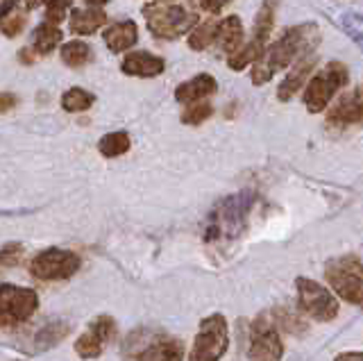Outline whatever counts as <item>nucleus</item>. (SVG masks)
Instances as JSON below:
<instances>
[{
    "label": "nucleus",
    "instance_id": "nucleus-31",
    "mask_svg": "<svg viewBox=\"0 0 363 361\" xmlns=\"http://www.w3.org/2000/svg\"><path fill=\"white\" fill-rule=\"evenodd\" d=\"M21 257H23V248L21 245H5L3 248V266H14L21 262Z\"/></svg>",
    "mask_w": 363,
    "mask_h": 361
},
{
    "label": "nucleus",
    "instance_id": "nucleus-25",
    "mask_svg": "<svg viewBox=\"0 0 363 361\" xmlns=\"http://www.w3.org/2000/svg\"><path fill=\"white\" fill-rule=\"evenodd\" d=\"M91 60V50L86 43L82 41H71V43H64L62 46V62L73 66V69H77V66H82Z\"/></svg>",
    "mask_w": 363,
    "mask_h": 361
},
{
    "label": "nucleus",
    "instance_id": "nucleus-33",
    "mask_svg": "<svg viewBox=\"0 0 363 361\" xmlns=\"http://www.w3.org/2000/svg\"><path fill=\"white\" fill-rule=\"evenodd\" d=\"M334 361H363V352H343V355H338Z\"/></svg>",
    "mask_w": 363,
    "mask_h": 361
},
{
    "label": "nucleus",
    "instance_id": "nucleus-8",
    "mask_svg": "<svg viewBox=\"0 0 363 361\" xmlns=\"http://www.w3.org/2000/svg\"><path fill=\"white\" fill-rule=\"evenodd\" d=\"M298 302L300 309L311 316V318L320 321V323H329L338 316V300L329 289H325L323 284H318L315 279H306V277H298Z\"/></svg>",
    "mask_w": 363,
    "mask_h": 361
},
{
    "label": "nucleus",
    "instance_id": "nucleus-32",
    "mask_svg": "<svg viewBox=\"0 0 363 361\" xmlns=\"http://www.w3.org/2000/svg\"><path fill=\"white\" fill-rule=\"evenodd\" d=\"M232 0H200V7L204 12H220L225 5H230Z\"/></svg>",
    "mask_w": 363,
    "mask_h": 361
},
{
    "label": "nucleus",
    "instance_id": "nucleus-9",
    "mask_svg": "<svg viewBox=\"0 0 363 361\" xmlns=\"http://www.w3.org/2000/svg\"><path fill=\"white\" fill-rule=\"evenodd\" d=\"M37 307L39 296L32 289L3 284V291H0V323H3L5 330L30 321Z\"/></svg>",
    "mask_w": 363,
    "mask_h": 361
},
{
    "label": "nucleus",
    "instance_id": "nucleus-14",
    "mask_svg": "<svg viewBox=\"0 0 363 361\" xmlns=\"http://www.w3.org/2000/svg\"><path fill=\"white\" fill-rule=\"evenodd\" d=\"M315 69V55H309V57L300 60L293 66L291 73L284 77V82L277 89V98L281 103H289V100L300 91V89L306 84V77H309Z\"/></svg>",
    "mask_w": 363,
    "mask_h": 361
},
{
    "label": "nucleus",
    "instance_id": "nucleus-21",
    "mask_svg": "<svg viewBox=\"0 0 363 361\" xmlns=\"http://www.w3.org/2000/svg\"><path fill=\"white\" fill-rule=\"evenodd\" d=\"M266 48H268V43H266V41H261V39L252 37V39H250V41L245 43V46H241L234 55H230V69H232V71H243L245 66L257 64L261 57H264Z\"/></svg>",
    "mask_w": 363,
    "mask_h": 361
},
{
    "label": "nucleus",
    "instance_id": "nucleus-17",
    "mask_svg": "<svg viewBox=\"0 0 363 361\" xmlns=\"http://www.w3.org/2000/svg\"><path fill=\"white\" fill-rule=\"evenodd\" d=\"M213 91H216V80L209 73H200L196 77H191V80L182 82L175 89V98H177V103L191 105V103H198V100L209 98Z\"/></svg>",
    "mask_w": 363,
    "mask_h": 361
},
{
    "label": "nucleus",
    "instance_id": "nucleus-19",
    "mask_svg": "<svg viewBox=\"0 0 363 361\" xmlns=\"http://www.w3.org/2000/svg\"><path fill=\"white\" fill-rule=\"evenodd\" d=\"M136 39H139V32H136L134 21H121V23H113L105 30V43L111 52H123L132 48Z\"/></svg>",
    "mask_w": 363,
    "mask_h": 361
},
{
    "label": "nucleus",
    "instance_id": "nucleus-12",
    "mask_svg": "<svg viewBox=\"0 0 363 361\" xmlns=\"http://www.w3.org/2000/svg\"><path fill=\"white\" fill-rule=\"evenodd\" d=\"M116 336V323L111 316H98V318L89 325V330L75 341V352L82 359H96L102 355V350Z\"/></svg>",
    "mask_w": 363,
    "mask_h": 361
},
{
    "label": "nucleus",
    "instance_id": "nucleus-22",
    "mask_svg": "<svg viewBox=\"0 0 363 361\" xmlns=\"http://www.w3.org/2000/svg\"><path fill=\"white\" fill-rule=\"evenodd\" d=\"M277 5L279 0H264L259 7V14H257V21H255V35L257 39L266 41L270 39V32H272V26H275V14H277Z\"/></svg>",
    "mask_w": 363,
    "mask_h": 361
},
{
    "label": "nucleus",
    "instance_id": "nucleus-28",
    "mask_svg": "<svg viewBox=\"0 0 363 361\" xmlns=\"http://www.w3.org/2000/svg\"><path fill=\"white\" fill-rule=\"evenodd\" d=\"M211 114H213V107L209 103H204V100H198V103L189 105V109L184 111L182 121H184L186 126H200V123H204Z\"/></svg>",
    "mask_w": 363,
    "mask_h": 361
},
{
    "label": "nucleus",
    "instance_id": "nucleus-24",
    "mask_svg": "<svg viewBox=\"0 0 363 361\" xmlns=\"http://www.w3.org/2000/svg\"><path fill=\"white\" fill-rule=\"evenodd\" d=\"M218 23H216V21H207V23H200V26L193 28L191 35H189V46L193 50H204V48L213 46L216 37H218Z\"/></svg>",
    "mask_w": 363,
    "mask_h": 361
},
{
    "label": "nucleus",
    "instance_id": "nucleus-35",
    "mask_svg": "<svg viewBox=\"0 0 363 361\" xmlns=\"http://www.w3.org/2000/svg\"><path fill=\"white\" fill-rule=\"evenodd\" d=\"M14 100H16V98L11 96V94H3V111H7L11 105H14Z\"/></svg>",
    "mask_w": 363,
    "mask_h": 361
},
{
    "label": "nucleus",
    "instance_id": "nucleus-15",
    "mask_svg": "<svg viewBox=\"0 0 363 361\" xmlns=\"http://www.w3.org/2000/svg\"><path fill=\"white\" fill-rule=\"evenodd\" d=\"M123 73L136 75V77H155L159 73H164V60L157 57L152 52H130L125 55V60L121 64Z\"/></svg>",
    "mask_w": 363,
    "mask_h": 361
},
{
    "label": "nucleus",
    "instance_id": "nucleus-26",
    "mask_svg": "<svg viewBox=\"0 0 363 361\" xmlns=\"http://www.w3.org/2000/svg\"><path fill=\"white\" fill-rule=\"evenodd\" d=\"M91 105H94V96L84 91V89H77V87L68 89V91L62 96V107L66 111H71V114H75V111H84Z\"/></svg>",
    "mask_w": 363,
    "mask_h": 361
},
{
    "label": "nucleus",
    "instance_id": "nucleus-13",
    "mask_svg": "<svg viewBox=\"0 0 363 361\" xmlns=\"http://www.w3.org/2000/svg\"><path fill=\"white\" fill-rule=\"evenodd\" d=\"M327 123L332 128H352L363 123V84L336 100V105L327 111Z\"/></svg>",
    "mask_w": 363,
    "mask_h": 361
},
{
    "label": "nucleus",
    "instance_id": "nucleus-4",
    "mask_svg": "<svg viewBox=\"0 0 363 361\" xmlns=\"http://www.w3.org/2000/svg\"><path fill=\"white\" fill-rule=\"evenodd\" d=\"M123 355L128 361H182L184 343L168 332L139 327L128 336Z\"/></svg>",
    "mask_w": 363,
    "mask_h": 361
},
{
    "label": "nucleus",
    "instance_id": "nucleus-36",
    "mask_svg": "<svg viewBox=\"0 0 363 361\" xmlns=\"http://www.w3.org/2000/svg\"><path fill=\"white\" fill-rule=\"evenodd\" d=\"M43 3H50V0H26L28 9H32V7H39V5H43Z\"/></svg>",
    "mask_w": 363,
    "mask_h": 361
},
{
    "label": "nucleus",
    "instance_id": "nucleus-20",
    "mask_svg": "<svg viewBox=\"0 0 363 361\" xmlns=\"http://www.w3.org/2000/svg\"><path fill=\"white\" fill-rule=\"evenodd\" d=\"M105 23L107 16L100 9H73L71 12V32L75 35H94Z\"/></svg>",
    "mask_w": 363,
    "mask_h": 361
},
{
    "label": "nucleus",
    "instance_id": "nucleus-29",
    "mask_svg": "<svg viewBox=\"0 0 363 361\" xmlns=\"http://www.w3.org/2000/svg\"><path fill=\"white\" fill-rule=\"evenodd\" d=\"M26 21L28 16L23 14V12H14V14H7L3 16V32H5V37H16L18 32L26 28Z\"/></svg>",
    "mask_w": 363,
    "mask_h": 361
},
{
    "label": "nucleus",
    "instance_id": "nucleus-1",
    "mask_svg": "<svg viewBox=\"0 0 363 361\" xmlns=\"http://www.w3.org/2000/svg\"><path fill=\"white\" fill-rule=\"evenodd\" d=\"M318 41H320V30L315 23H304L286 30L275 43H270L264 57L252 66V82L257 87L266 84L277 71L309 57L313 55Z\"/></svg>",
    "mask_w": 363,
    "mask_h": 361
},
{
    "label": "nucleus",
    "instance_id": "nucleus-27",
    "mask_svg": "<svg viewBox=\"0 0 363 361\" xmlns=\"http://www.w3.org/2000/svg\"><path fill=\"white\" fill-rule=\"evenodd\" d=\"M338 26L343 28L345 35L363 50V16H359V14H343V16L338 18Z\"/></svg>",
    "mask_w": 363,
    "mask_h": 361
},
{
    "label": "nucleus",
    "instance_id": "nucleus-11",
    "mask_svg": "<svg viewBox=\"0 0 363 361\" xmlns=\"http://www.w3.org/2000/svg\"><path fill=\"white\" fill-rule=\"evenodd\" d=\"M281 357H284V343H281L279 330L268 316H259L252 323V327H250L247 359L250 361H281Z\"/></svg>",
    "mask_w": 363,
    "mask_h": 361
},
{
    "label": "nucleus",
    "instance_id": "nucleus-30",
    "mask_svg": "<svg viewBox=\"0 0 363 361\" xmlns=\"http://www.w3.org/2000/svg\"><path fill=\"white\" fill-rule=\"evenodd\" d=\"M68 7H71V0H50V3H48V12H45V21L60 23V21L66 16Z\"/></svg>",
    "mask_w": 363,
    "mask_h": 361
},
{
    "label": "nucleus",
    "instance_id": "nucleus-7",
    "mask_svg": "<svg viewBox=\"0 0 363 361\" xmlns=\"http://www.w3.org/2000/svg\"><path fill=\"white\" fill-rule=\"evenodd\" d=\"M347 66L340 64V62H329L325 69L313 75L309 84L304 89V105L306 109L311 111V114H318V111H323L329 100H332L338 89H343L347 84Z\"/></svg>",
    "mask_w": 363,
    "mask_h": 361
},
{
    "label": "nucleus",
    "instance_id": "nucleus-6",
    "mask_svg": "<svg viewBox=\"0 0 363 361\" xmlns=\"http://www.w3.org/2000/svg\"><path fill=\"white\" fill-rule=\"evenodd\" d=\"M227 345H230V327H227L225 316L211 313L198 327L189 361H220Z\"/></svg>",
    "mask_w": 363,
    "mask_h": 361
},
{
    "label": "nucleus",
    "instance_id": "nucleus-37",
    "mask_svg": "<svg viewBox=\"0 0 363 361\" xmlns=\"http://www.w3.org/2000/svg\"><path fill=\"white\" fill-rule=\"evenodd\" d=\"M86 3H89V5H105L107 0H86Z\"/></svg>",
    "mask_w": 363,
    "mask_h": 361
},
{
    "label": "nucleus",
    "instance_id": "nucleus-3",
    "mask_svg": "<svg viewBox=\"0 0 363 361\" xmlns=\"http://www.w3.org/2000/svg\"><path fill=\"white\" fill-rule=\"evenodd\" d=\"M252 205H255V194H250V191H241V194H234L230 198L220 200L218 205L213 207L207 230H204L207 243L223 245V243L238 239L247 225V216Z\"/></svg>",
    "mask_w": 363,
    "mask_h": 361
},
{
    "label": "nucleus",
    "instance_id": "nucleus-34",
    "mask_svg": "<svg viewBox=\"0 0 363 361\" xmlns=\"http://www.w3.org/2000/svg\"><path fill=\"white\" fill-rule=\"evenodd\" d=\"M14 7H16V0H0V9H3V16H7Z\"/></svg>",
    "mask_w": 363,
    "mask_h": 361
},
{
    "label": "nucleus",
    "instance_id": "nucleus-5",
    "mask_svg": "<svg viewBox=\"0 0 363 361\" xmlns=\"http://www.w3.org/2000/svg\"><path fill=\"white\" fill-rule=\"evenodd\" d=\"M325 277L338 298L352 304H363V262L354 255L332 259L325 266Z\"/></svg>",
    "mask_w": 363,
    "mask_h": 361
},
{
    "label": "nucleus",
    "instance_id": "nucleus-23",
    "mask_svg": "<svg viewBox=\"0 0 363 361\" xmlns=\"http://www.w3.org/2000/svg\"><path fill=\"white\" fill-rule=\"evenodd\" d=\"M98 150L102 157H121L130 150V134L128 132H111V134H105V137L100 139L98 143Z\"/></svg>",
    "mask_w": 363,
    "mask_h": 361
},
{
    "label": "nucleus",
    "instance_id": "nucleus-2",
    "mask_svg": "<svg viewBox=\"0 0 363 361\" xmlns=\"http://www.w3.org/2000/svg\"><path fill=\"white\" fill-rule=\"evenodd\" d=\"M143 16L157 39H177L198 26V0H155Z\"/></svg>",
    "mask_w": 363,
    "mask_h": 361
},
{
    "label": "nucleus",
    "instance_id": "nucleus-16",
    "mask_svg": "<svg viewBox=\"0 0 363 361\" xmlns=\"http://www.w3.org/2000/svg\"><path fill=\"white\" fill-rule=\"evenodd\" d=\"M60 41H62V30L57 28V23H52V21H45V23H41L37 32H34V46L23 52V60L32 62L37 57H43V55H48Z\"/></svg>",
    "mask_w": 363,
    "mask_h": 361
},
{
    "label": "nucleus",
    "instance_id": "nucleus-10",
    "mask_svg": "<svg viewBox=\"0 0 363 361\" xmlns=\"http://www.w3.org/2000/svg\"><path fill=\"white\" fill-rule=\"evenodd\" d=\"M79 257L71 250H62V248H48V250L39 252L32 259L30 273L43 279V282H55V279H68L79 270Z\"/></svg>",
    "mask_w": 363,
    "mask_h": 361
},
{
    "label": "nucleus",
    "instance_id": "nucleus-18",
    "mask_svg": "<svg viewBox=\"0 0 363 361\" xmlns=\"http://www.w3.org/2000/svg\"><path fill=\"white\" fill-rule=\"evenodd\" d=\"M243 43V26L238 16H225L218 23V37H216L213 46H218L223 52L234 55Z\"/></svg>",
    "mask_w": 363,
    "mask_h": 361
}]
</instances>
